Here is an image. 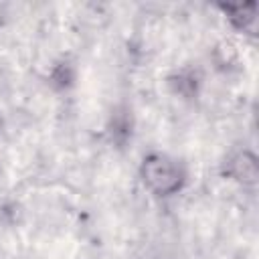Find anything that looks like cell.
<instances>
[{"label": "cell", "instance_id": "cell-1", "mask_svg": "<svg viewBox=\"0 0 259 259\" xmlns=\"http://www.w3.org/2000/svg\"><path fill=\"white\" fill-rule=\"evenodd\" d=\"M140 178L154 196L168 198L182 190L186 182V172L178 160L160 152H152L144 156L140 164Z\"/></svg>", "mask_w": 259, "mask_h": 259}, {"label": "cell", "instance_id": "cell-2", "mask_svg": "<svg viewBox=\"0 0 259 259\" xmlns=\"http://www.w3.org/2000/svg\"><path fill=\"white\" fill-rule=\"evenodd\" d=\"M225 174L243 184V186H255L259 180V162L257 156L251 150H239L233 156H229L225 164Z\"/></svg>", "mask_w": 259, "mask_h": 259}, {"label": "cell", "instance_id": "cell-3", "mask_svg": "<svg viewBox=\"0 0 259 259\" xmlns=\"http://www.w3.org/2000/svg\"><path fill=\"white\" fill-rule=\"evenodd\" d=\"M223 10L227 12V18L233 24V28L247 32V34H255L257 4H227V6H223Z\"/></svg>", "mask_w": 259, "mask_h": 259}, {"label": "cell", "instance_id": "cell-4", "mask_svg": "<svg viewBox=\"0 0 259 259\" xmlns=\"http://www.w3.org/2000/svg\"><path fill=\"white\" fill-rule=\"evenodd\" d=\"M0 125H2V121H0Z\"/></svg>", "mask_w": 259, "mask_h": 259}]
</instances>
